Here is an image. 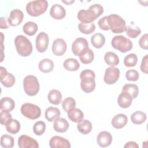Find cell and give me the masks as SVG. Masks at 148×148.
<instances>
[{"instance_id":"484cf974","label":"cell","mask_w":148,"mask_h":148,"mask_svg":"<svg viewBox=\"0 0 148 148\" xmlns=\"http://www.w3.org/2000/svg\"><path fill=\"white\" fill-rule=\"evenodd\" d=\"M91 42L94 47L100 49L102 47L105 43V38L102 34L96 33L91 36Z\"/></svg>"},{"instance_id":"52a82bcc","label":"cell","mask_w":148,"mask_h":148,"mask_svg":"<svg viewBox=\"0 0 148 148\" xmlns=\"http://www.w3.org/2000/svg\"><path fill=\"white\" fill-rule=\"evenodd\" d=\"M112 46L121 53H126L132 49V43L128 38L123 35L114 36L111 41Z\"/></svg>"},{"instance_id":"e0dca14e","label":"cell","mask_w":148,"mask_h":148,"mask_svg":"<svg viewBox=\"0 0 148 148\" xmlns=\"http://www.w3.org/2000/svg\"><path fill=\"white\" fill-rule=\"evenodd\" d=\"M50 14L54 19L61 20L65 17L66 10L62 6L59 4H54L50 9Z\"/></svg>"},{"instance_id":"3957f363","label":"cell","mask_w":148,"mask_h":148,"mask_svg":"<svg viewBox=\"0 0 148 148\" xmlns=\"http://www.w3.org/2000/svg\"><path fill=\"white\" fill-rule=\"evenodd\" d=\"M14 45L17 52L22 57H27L32 52V45L25 36L17 35L14 39Z\"/></svg>"},{"instance_id":"5bb4252c","label":"cell","mask_w":148,"mask_h":148,"mask_svg":"<svg viewBox=\"0 0 148 148\" xmlns=\"http://www.w3.org/2000/svg\"><path fill=\"white\" fill-rule=\"evenodd\" d=\"M51 49L54 55L57 56H61L66 52L67 45L64 39L58 38L54 40Z\"/></svg>"},{"instance_id":"ee69618b","label":"cell","mask_w":148,"mask_h":148,"mask_svg":"<svg viewBox=\"0 0 148 148\" xmlns=\"http://www.w3.org/2000/svg\"><path fill=\"white\" fill-rule=\"evenodd\" d=\"M147 39H148V35H147V34H145L140 37V38L139 40V46L144 50L148 49Z\"/></svg>"},{"instance_id":"30bf717a","label":"cell","mask_w":148,"mask_h":148,"mask_svg":"<svg viewBox=\"0 0 148 148\" xmlns=\"http://www.w3.org/2000/svg\"><path fill=\"white\" fill-rule=\"evenodd\" d=\"M119 76V69L114 66H110L105 70L103 80L107 84H113L117 82Z\"/></svg>"},{"instance_id":"b9f144b4","label":"cell","mask_w":148,"mask_h":148,"mask_svg":"<svg viewBox=\"0 0 148 148\" xmlns=\"http://www.w3.org/2000/svg\"><path fill=\"white\" fill-rule=\"evenodd\" d=\"M12 119V114L8 111L1 110L0 113V123L2 125H6V124Z\"/></svg>"},{"instance_id":"6da1fadb","label":"cell","mask_w":148,"mask_h":148,"mask_svg":"<svg viewBox=\"0 0 148 148\" xmlns=\"http://www.w3.org/2000/svg\"><path fill=\"white\" fill-rule=\"evenodd\" d=\"M103 12V8L102 5L95 3L91 5L88 10L82 9L77 13V18L82 23H92Z\"/></svg>"},{"instance_id":"f35d334b","label":"cell","mask_w":148,"mask_h":148,"mask_svg":"<svg viewBox=\"0 0 148 148\" xmlns=\"http://www.w3.org/2000/svg\"><path fill=\"white\" fill-rule=\"evenodd\" d=\"M1 83L5 87H11L15 83V77L11 73H8L3 79H0Z\"/></svg>"},{"instance_id":"c3c4849f","label":"cell","mask_w":148,"mask_h":148,"mask_svg":"<svg viewBox=\"0 0 148 148\" xmlns=\"http://www.w3.org/2000/svg\"><path fill=\"white\" fill-rule=\"evenodd\" d=\"M9 26L7 24L6 18L4 17L0 18V28L1 29H7Z\"/></svg>"},{"instance_id":"ba28073f","label":"cell","mask_w":148,"mask_h":148,"mask_svg":"<svg viewBox=\"0 0 148 148\" xmlns=\"http://www.w3.org/2000/svg\"><path fill=\"white\" fill-rule=\"evenodd\" d=\"M21 114L25 117L35 120L38 119L41 114V110L40 108L34 104L31 103H25L23 104L20 109Z\"/></svg>"},{"instance_id":"1f68e13d","label":"cell","mask_w":148,"mask_h":148,"mask_svg":"<svg viewBox=\"0 0 148 148\" xmlns=\"http://www.w3.org/2000/svg\"><path fill=\"white\" fill-rule=\"evenodd\" d=\"M131 120L134 124H142L146 120V114L141 111H136L131 116Z\"/></svg>"},{"instance_id":"44dd1931","label":"cell","mask_w":148,"mask_h":148,"mask_svg":"<svg viewBox=\"0 0 148 148\" xmlns=\"http://www.w3.org/2000/svg\"><path fill=\"white\" fill-rule=\"evenodd\" d=\"M53 128L56 131L64 133L68 130L69 123L64 118H58L54 121Z\"/></svg>"},{"instance_id":"d4e9b609","label":"cell","mask_w":148,"mask_h":148,"mask_svg":"<svg viewBox=\"0 0 148 148\" xmlns=\"http://www.w3.org/2000/svg\"><path fill=\"white\" fill-rule=\"evenodd\" d=\"M15 107L14 101L9 97H3L0 101V109L1 110L11 112Z\"/></svg>"},{"instance_id":"681fc988","label":"cell","mask_w":148,"mask_h":148,"mask_svg":"<svg viewBox=\"0 0 148 148\" xmlns=\"http://www.w3.org/2000/svg\"><path fill=\"white\" fill-rule=\"evenodd\" d=\"M0 71H1V73H0V79H3L8 73L6 69L3 66H1Z\"/></svg>"},{"instance_id":"5b68a950","label":"cell","mask_w":148,"mask_h":148,"mask_svg":"<svg viewBox=\"0 0 148 148\" xmlns=\"http://www.w3.org/2000/svg\"><path fill=\"white\" fill-rule=\"evenodd\" d=\"M109 29L113 33H122L126 30L125 20L118 14H111L106 16Z\"/></svg>"},{"instance_id":"7bdbcfd3","label":"cell","mask_w":148,"mask_h":148,"mask_svg":"<svg viewBox=\"0 0 148 148\" xmlns=\"http://www.w3.org/2000/svg\"><path fill=\"white\" fill-rule=\"evenodd\" d=\"M125 77L128 81L135 82L138 80L139 77V75L137 71L135 69H130L126 72Z\"/></svg>"},{"instance_id":"836d02e7","label":"cell","mask_w":148,"mask_h":148,"mask_svg":"<svg viewBox=\"0 0 148 148\" xmlns=\"http://www.w3.org/2000/svg\"><path fill=\"white\" fill-rule=\"evenodd\" d=\"M79 30L83 34H91L95 29V24L93 23H80L78 25Z\"/></svg>"},{"instance_id":"8fae6325","label":"cell","mask_w":148,"mask_h":148,"mask_svg":"<svg viewBox=\"0 0 148 148\" xmlns=\"http://www.w3.org/2000/svg\"><path fill=\"white\" fill-rule=\"evenodd\" d=\"M36 48L38 52L44 53L47 49L49 38L48 35L44 32H40L36 38Z\"/></svg>"},{"instance_id":"ab89813d","label":"cell","mask_w":148,"mask_h":148,"mask_svg":"<svg viewBox=\"0 0 148 148\" xmlns=\"http://www.w3.org/2000/svg\"><path fill=\"white\" fill-rule=\"evenodd\" d=\"M46 130V124L44 121H39L36 122L33 126V131L36 135L40 136L45 132Z\"/></svg>"},{"instance_id":"7a4b0ae2","label":"cell","mask_w":148,"mask_h":148,"mask_svg":"<svg viewBox=\"0 0 148 148\" xmlns=\"http://www.w3.org/2000/svg\"><path fill=\"white\" fill-rule=\"evenodd\" d=\"M95 74L90 69L83 71L80 74L81 89L86 93L92 92L95 88Z\"/></svg>"},{"instance_id":"83f0119b","label":"cell","mask_w":148,"mask_h":148,"mask_svg":"<svg viewBox=\"0 0 148 148\" xmlns=\"http://www.w3.org/2000/svg\"><path fill=\"white\" fill-rule=\"evenodd\" d=\"M77 130L83 135L89 134L92 130V124L88 120H83L77 125Z\"/></svg>"},{"instance_id":"7dc6e473","label":"cell","mask_w":148,"mask_h":148,"mask_svg":"<svg viewBox=\"0 0 148 148\" xmlns=\"http://www.w3.org/2000/svg\"><path fill=\"white\" fill-rule=\"evenodd\" d=\"M124 147H128V148H131V147H132V148H135V147L138 148L139 145L135 142L130 141V142H127Z\"/></svg>"},{"instance_id":"74e56055","label":"cell","mask_w":148,"mask_h":148,"mask_svg":"<svg viewBox=\"0 0 148 148\" xmlns=\"http://www.w3.org/2000/svg\"><path fill=\"white\" fill-rule=\"evenodd\" d=\"M62 106L64 110L66 112L73 109L76 106V101L72 97H67L62 102Z\"/></svg>"},{"instance_id":"2e32d148","label":"cell","mask_w":148,"mask_h":148,"mask_svg":"<svg viewBox=\"0 0 148 148\" xmlns=\"http://www.w3.org/2000/svg\"><path fill=\"white\" fill-rule=\"evenodd\" d=\"M97 144L102 147L109 146L112 142V136L108 131H103L99 133L97 138Z\"/></svg>"},{"instance_id":"7c38bea8","label":"cell","mask_w":148,"mask_h":148,"mask_svg":"<svg viewBox=\"0 0 148 148\" xmlns=\"http://www.w3.org/2000/svg\"><path fill=\"white\" fill-rule=\"evenodd\" d=\"M18 146L20 148H38V142L34 138L26 135H21L18 139Z\"/></svg>"},{"instance_id":"cb8c5ba5","label":"cell","mask_w":148,"mask_h":148,"mask_svg":"<svg viewBox=\"0 0 148 148\" xmlns=\"http://www.w3.org/2000/svg\"><path fill=\"white\" fill-rule=\"evenodd\" d=\"M62 98L61 92L56 89L50 91L47 95L49 102L53 105H59L62 102Z\"/></svg>"},{"instance_id":"bcb514c9","label":"cell","mask_w":148,"mask_h":148,"mask_svg":"<svg viewBox=\"0 0 148 148\" xmlns=\"http://www.w3.org/2000/svg\"><path fill=\"white\" fill-rule=\"evenodd\" d=\"M140 68L142 72L146 74L148 73V55L147 54H146L142 58Z\"/></svg>"},{"instance_id":"d590c367","label":"cell","mask_w":148,"mask_h":148,"mask_svg":"<svg viewBox=\"0 0 148 148\" xmlns=\"http://www.w3.org/2000/svg\"><path fill=\"white\" fill-rule=\"evenodd\" d=\"M94 58V54L92 50L88 49L83 54L79 57L80 61L84 64H88L92 62Z\"/></svg>"},{"instance_id":"d6986e66","label":"cell","mask_w":148,"mask_h":148,"mask_svg":"<svg viewBox=\"0 0 148 148\" xmlns=\"http://www.w3.org/2000/svg\"><path fill=\"white\" fill-rule=\"evenodd\" d=\"M132 98L127 92L122 91L118 97L117 103L119 106L122 108L125 109L130 106L132 102Z\"/></svg>"},{"instance_id":"f546056e","label":"cell","mask_w":148,"mask_h":148,"mask_svg":"<svg viewBox=\"0 0 148 148\" xmlns=\"http://www.w3.org/2000/svg\"><path fill=\"white\" fill-rule=\"evenodd\" d=\"M38 25L32 21L27 22L23 27V32L25 34L28 36L34 35L38 31Z\"/></svg>"},{"instance_id":"7402d4cb","label":"cell","mask_w":148,"mask_h":148,"mask_svg":"<svg viewBox=\"0 0 148 148\" xmlns=\"http://www.w3.org/2000/svg\"><path fill=\"white\" fill-rule=\"evenodd\" d=\"M67 113L69 119L72 122L78 123L83 120L84 114L83 112L78 108H75Z\"/></svg>"},{"instance_id":"4dcf8cb0","label":"cell","mask_w":148,"mask_h":148,"mask_svg":"<svg viewBox=\"0 0 148 148\" xmlns=\"http://www.w3.org/2000/svg\"><path fill=\"white\" fill-rule=\"evenodd\" d=\"M6 131L12 134L18 133L20 130V123L16 119H11L5 125Z\"/></svg>"},{"instance_id":"9a60e30c","label":"cell","mask_w":148,"mask_h":148,"mask_svg":"<svg viewBox=\"0 0 148 148\" xmlns=\"http://www.w3.org/2000/svg\"><path fill=\"white\" fill-rule=\"evenodd\" d=\"M49 146L51 148H69L71 143L68 139L63 137L54 136L49 141Z\"/></svg>"},{"instance_id":"9c48e42d","label":"cell","mask_w":148,"mask_h":148,"mask_svg":"<svg viewBox=\"0 0 148 148\" xmlns=\"http://www.w3.org/2000/svg\"><path fill=\"white\" fill-rule=\"evenodd\" d=\"M88 43L86 39L78 38L76 39L72 45V53L76 56H81L88 49Z\"/></svg>"},{"instance_id":"4fadbf2b","label":"cell","mask_w":148,"mask_h":148,"mask_svg":"<svg viewBox=\"0 0 148 148\" xmlns=\"http://www.w3.org/2000/svg\"><path fill=\"white\" fill-rule=\"evenodd\" d=\"M24 18V14L20 9H14L10 13V15L8 18V23L10 25L16 27L21 24Z\"/></svg>"},{"instance_id":"8992f818","label":"cell","mask_w":148,"mask_h":148,"mask_svg":"<svg viewBox=\"0 0 148 148\" xmlns=\"http://www.w3.org/2000/svg\"><path fill=\"white\" fill-rule=\"evenodd\" d=\"M24 90L29 96L36 95L40 88V85L37 77L34 75H28L23 80Z\"/></svg>"},{"instance_id":"4316f807","label":"cell","mask_w":148,"mask_h":148,"mask_svg":"<svg viewBox=\"0 0 148 148\" xmlns=\"http://www.w3.org/2000/svg\"><path fill=\"white\" fill-rule=\"evenodd\" d=\"M63 66L65 69L73 72L77 71L79 68L80 64L76 59L70 58H67L64 61Z\"/></svg>"},{"instance_id":"f6af8a7d","label":"cell","mask_w":148,"mask_h":148,"mask_svg":"<svg viewBox=\"0 0 148 148\" xmlns=\"http://www.w3.org/2000/svg\"><path fill=\"white\" fill-rule=\"evenodd\" d=\"M98 24L99 27L103 31H109L110 29L108 24L106 16H104L100 18L98 22Z\"/></svg>"},{"instance_id":"ac0fdd59","label":"cell","mask_w":148,"mask_h":148,"mask_svg":"<svg viewBox=\"0 0 148 148\" xmlns=\"http://www.w3.org/2000/svg\"><path fill=\"white\" fill-rule=\"evenodd\" d=\"M128 122L127 116L123 113L114 116L112 120V125L116 129H120L125 126Z\"/></svg>"},{"instance_id":"8d00e7d4","label":"cell","mask_w":148,"mask_h":148,"mask_svg":"<svg viewBox=\"0 0 148 148\" xmlns=\"http://www.w3.org/2000/svg\"><path fill=\"white\" fill-rule=\"evenodd\" d=\"M138 62L137 56L134 53L128 54L124 58V64L127 67L135 66Z\"/></svg>"},{"instance_id":"60d3db41","label":"cell","mask_w":148,"mask_h":148,"mask_svg":"<svg viewBox=\"0 0 148 148\" xmlns=\"http://www.w3.org/2000/svg\"><path fill=\"white\" fill-rule=\"evenodd\" d=\"M125 31L127 36L131 38H135L141 33V29L138 27L132 28L130 26H127L126 27Z\"/></svg>"},{"instance_id":"ffe728a7","label":"cell","mask_w":148,"mask_h":148,"mask_svg":"<svg viewBox=\"0 0 148 148\" xmlns=\"http://www.w3.org/2000/svg\"><path fill=\"white\" fill-rule=\"evenodd\" d=\"M60 114L61 112L59 109L53 106L47 108L45 112V119L49 122L54 121L56 119L59 118Z\"/></svg>"},{"instance_id":"f1b7e54d","label":"cell","mask_w":148,"mask_h":148,"mask_svg":"<svg viewBox=\"0 0 148 148\" xmlns=\"http://www.w3.org/2000/svg\"><path fill=\"white\" fill-rule=\"evenodd\" d=\"M105 62L110 66H116L119 63V58L118 56L113 52H106L104 56Z\"/></svg>"},{"instance_id":"d6a6232c","label":"cell","mask_w":148,"mask_h":148,"mask_svg":"<svg viewBox=\"0 0 148 148\" xmlns=\"http://www.w3.org/2000/svg\"><path fill=\"white\" fill-rule=\"evenodd\" d=\"M122 91L128 93L131 96L132 99H135L138 96L139 89L138 86L135 84H126L123 87Z\"/></svg>"},{"instance_id":"277c9868","label":"cell","mask_w":148,"mask_h":148,"mask_svg":"<svg viewBox=\"0 0 148 148\" xmlns=\"http://www.w3.org/2000/svg\"><path fill=\"white\" fill-rule=\"evenodd\" d=\"M48 6V2L46 0L33 1L27 4L26 11L29 16L38 17L46 11Z\"/></svg>"},{"instance_id":"603a6c76","label":"cell","mask_w":148,"mask_h":148,"mask_svg":"<svg viewBox=\"0 0 148 148\" xmlns=\"http://www.w3.org/2000/svg\"><path fill=\"white\" fill-rule=\"evenodd\" d=\"M39 69L43 73H49L54 68V62L49 58H45L41 60L38 64Z\"/></svg>"},{"instance_id":"e575fe53","label":"cell","mask_w":148,"mask_h":148,"mask_svg":"<svg viewBox=\"0 0 148 148\" xmlns=\"http://www.w3.org/2000/svg\"><path fill=\"white\" fill-rule=\"evenodd\" d=\"M14 141L13 136L5 134L2 135L1 138V146L3 148L13 147Z\"/></svg>"}]
</instances>
